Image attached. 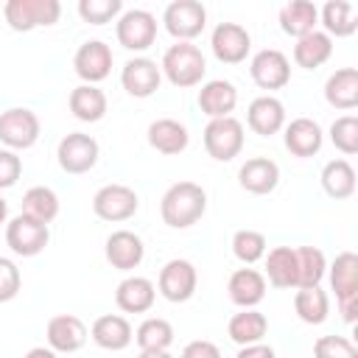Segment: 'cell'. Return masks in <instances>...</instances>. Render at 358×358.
Here are the masks:
<instances>
[{"label":"cell","instance_id":"484cf974","mask_svg":"<svg viewBox=\"0 0 358 358\" xmlns=\"http://www.w3.org/2000/svg\"><path fill=\"white\" fill-rule=\"evenodd\" d=\"M324 101L333 109H355L358 106V70L341 67L324 81Z\"/></svg>","mask_w":358,"mask_h":358},{"label":"cell","instance_id":"83f0119b","mask_svg":"<svg viewBox=\"0 0 358 358\" xmlns=\"http://www.w3.org/2000/svg\"><path fill=\"white\" fill-rule=\"evenodd\" d=\"M319 22V8L310 0H291L280 8V28L288 36H305L310 31H316Z\"/></svg>","mask_w":358,"mask_h":358},{"label":"cell","instance_id":"681fc988","mask_svg":"<svg viewBox=\"0 0 358 358\" xmlns=\"http://www.w3.org/2000/svg\"><path fill=\"white\" fill-rule=\"evenodd\" d=\"M140 358H173L168 350H145V352H140Z\"/></svg>","mask_w":358,"mask_h":358},{"label":"cell","instance_id":"74e56055","mask_svg":"<svg viewBox=\"0 0 358 358\" xmlns=\"http://www.w3.org/2000/svg\"><path fill=\"white\" fill-rule=\"evenodd\" d=\"M134 341L137 347L145 352V350H168L173 344V327L168 319H159V316H151L145 319L137 333H134Z\"/></svg>","mask_w":358,"mask_h":358},{"label":"cell","instance_id":"2e32d148","mask_svg":"<svg viewBox=\"0 0 358 358\" xmlns=\"http://www.w3.org/2000/svg\"><path fill=\"white\" fill-rule=\"evenodd\" d=\"M48 347L53 352H76L87 341V324L73 313H59L48 322Z\"/></svg>","mask_w":358,"mask_h":358},{"label":"cell","instance_id":"9a60e30c","mask_svg":"<svg viewBox=\"0 0 358 358\" xmlns=\"http://www.w3.org/2000/svg\"><path fill=\"white\" fill-rule=\"evenodd\" d=\"M159 81H162V70L157 67V62L145 59V56H137V59H129L120 70V84L123 90L131 95V98H148L159 90Z\"/></svg>","mask_w":358,"mask_h":358},{"label":"cell","instance_id":"8fae6325","mask_svg":"<svg viewBox=\"0 0 358 358\" xmlns=\"http://www.w3.org/2000/svg\"><path fill=\"white\" fill-rule=\"evenodd\" d=\"M210 48H213V56L218 62H224V64H241L249 56L252 36L238 22H218L215 31H213V36H210Z\"/></svg>","mask_w":358,"mask_h":358},{"label":"cell","instance_id":"7bdbcfd3","mask_svg":"<svg viewBox=\"0 0 358 358\" xmlns=\"http://www.w3.org/2000/svg\"><path fill=\"white\" fill-rule=\"evenodd\" d=\"M20 285H22V277L17 263L8 257H0V302H11L20 294Z\"/></svg>","mask_w":358,"mask_h":358},{"label":"cell","instance_id":"f907efd6","mask_svg":"<svg viewBox=\"0 0 358 358\" xmlns=\"http://www.w3.org/2000/svg\"><path fill=\"white\" fill-rule=\"evenodd\" d=\"M6 215H8V204H6V199L0 196V224L6 221Z\"/></svg>","mask_w":358,"mask_h":358},{"label":"cell","instance_id":"52a82bcc","mask_svg":"<svg viewBox=\"0 0 358 358\" xmlns=\"http://www.w3.org/2000/svg\"><path fill=\"white\" fill-rule=\"evenodd\" d=\"M39 140V117L25 106H11L0 112V143L8 145V151H25Z\"/></svg>","mask_w":358,"mask_h":358},{"label":"cell","instance_id":"5b68a950","mask_svg":"<svg viewBox=\"0 0 358 358\" xmlns=\"http://www.w3.org/2000/svg\"><path fill=\"white\" fill-rule=\"evenodd\" d=\"M162 22L171 36H176L179 42H190L204 31L207 8L199 0H173V3H168Z\"/></svg>","mask_w":358,"mask_h":358},{"label":"cell","instance_id":"cb8c5ba5","mask_svg":"<svg viewBox=\"0 0 358 358\" xmlns=\"http://www.w3.org/2000/svg\"><path fill=\"white\" fill-rule=\"evenodd\" d=\"M187 143H190L187 129L173 117H159L148 126V145L159 154H168V157L182 154L187 148Z\"/></svg>","mask_w":358,"mask_h":358},{"label":"cell","instance_id":"b9f144b4","mask_svg":"<svg viewBox=\"0 0 358 358\" xmlns=\"http://www.w3.org/2000/svg\"><path fill=\"white\" fill-rule=\"evenodd\" d=\"M313 355L316 358H358V350L344 336H322L313 344Z\"/></svg>","mask_w":358,"mask_h":358},{"label":"cell","instance_id":"7dc6e473","mask_svg":"<svg viewBox=\"0 0 358 358\" xmlns=\"http://www.w3.org/2000/svg\"><path fill=\"white\" fill-rule=\"evenodd\" d=\"M338 308H341L344 322L352 324V322H355V313H358V296H355V299H344V302H338Z\"/></svg>","mask_w":358,"mask_h":358},{"label":"cell","instance_id":"5bb4252c","mask_svg":"<svg viewBox=\"0 0 358 358\" xmlns=\"http://www.w3.org/2000/svg\"><path fill=\"white\" fill-rule=\"evenodd\" d=\"M249 73H252V81L260 90H282L291 81V64H288L285 53H280L274 48H266V50L255 53L252 64H249Z\"/></svg>","mask_w":358,"mask_h":358},{"label":"cell","instance_id":"60d3db41","mask_svg":"<svg viewBox=\"0 0 358 358\" xmlns=\"http://www.w3.org/2000/svg\"><path fill=\"white\" fill-rule=\"evenodd\" d=\"M123 11L120 0H81L78 3V17L90 25H103L109 20H115Z\"/></svg>","mask_w":358,"mask_h":358},{"label":"cell","instance_id":"3957f363","mask_svg":"<svg viewBox=\"0 0 358 358\" xmlns=\"http://www.w3.org/2000/svg\"><path fill=\"white\" fill-rule=\"evenodd\" d=\"M3 17L14 31H34L39 25H53L62 17L59 0H8Z\"/></svg>","mask_w":358,"mask_h":358},{"label":"cell","instance_id":"30bf717a","mask_svg":"<svg viewBox=\"0 0 358 358\" xmlns=\"http://www.w3.org/2000/svg\"><path fill=\"white\" fill-rule=\"evenodd\" d=\"M196 282H199V274H196L193 263L176 257L159 268L157 288L168 302H187L196 294Z\"/></svg>","mask_w":358,"mask_h":358},{"label":"cell","instance_id":"ee69618b","mask_svg":"<svg viewBox=\"0 0 358 358\" xmlns=\"http://www.w3.org/2000/svg\"><path fill=\"white\" fill-rule=\"evenodd\" d=\"M20 173H22V159H20L14 151L0 148V190L17 185Z\"/></svg>","mask_w":358,"mask_h":358},{"label":"cell","instance_id":"f546056e","mask_svg":"<svg viewBox=\"0 0 358 358\" xmlns=\"http://www.w3.org/2000/svg\"><path fill=\"white\" fill-rule=\"evenodd\" d=\"M330 285H333L338 302L358 296V255L355 252L336 255V260L330 266Z\"/></svg>","mask_w":358,"mask_h":358},{"label":"cell","instance_id":"7a4b0ae2","mask_svg":"<svg viewBox=\"0 0 358 358\" xmlns=\"http://www.w3.org/2000/svg\"><path fill=\"white\" fill-rule=\"evenodd\" d=\"M159 70L165 73V78L173 87L187 90V87L201 84V78L207 73V62H204V53L193 42H176L165 50Z\"/></svg>","mask_w":358,"mask_h":358},{"label":"cell","instance_id":"d4e9b609","mask_svg":"<svg viewBox=\"0 0 358 358\" xmlns=\"http://www.w3.org/2000/svg\"><path fill=\"white\" fill-rule=\"evenodd\" d=\"M154 299H157V288L145 277H126L115 291V302L123 313H145L151 310Z\"/></svg>","mask_w":358,"mask_h":358},{"label":"cell","instance_id":"e0dca14e","mask_svg":"<svg viewBox=\"0 0 358 358\" xmlns=\"http://www.w3.org/2000/svg\"><path fill=\"white\" fill-rule=\"evenodd\" d=\"M246 123L255 134L260 137H271L285 126V106L282 101H277L274 95H260L249 103L246 109Z\"/></svg>","mask_w":358,"mask_h":358},{"label":"cell","instance_id":"4dcf8cb0","mask_svg":"<svg viewBox=\"0 0 358 358\" xmlns=\"http://www.w3.org/2000/svg\"><path fill=\"white\" fill-rule=\"evenodd\" d=\"M70 112L84 123H98L106 115V95L95 84H78L70 92Z\"/></svg>","mask_w":358,"mask_h":358},{"label":"cell","instance_id":"4fadbf2b","mask_svg":"<svg viewBox=\"0 0 358 358\" xmlns=\"http://www.w3.org/2000/svg\"><path fill=\"white\" fill-rule=\"evenodd\" d=\"M73 67H76V76L84 81V84H98L103 81L109 73H112V50L106 42L101 39H90L84 42L76 56H73Z\"/></svg>","mask_w":358,"mask_h":358},{"label":"cell","instance_id":"f1b7e54d","mask_svg":"<svg viewBox=\"0 0 358 358\" xmlns=\"http://www.w3.org/2000/svg\"><path fill=\"white\" fill-rule=\"evenodd\" d=\"M330 56H333V39L324 31H310V34L299 36L294 45V62L305 70L322 67Z\"/></svg>","mask_w":358,"mask_h":358},{"label":"cell","instance_id":"d6986e66","mask_svg":"<svg viewBox=\"0 0 358 358\" xmlns=\"http://www.w3.org/2000/svg\"><path fill=\"white\" fill-rule=\"evenodd\" d=\"M238 182H241L243 190H249L255 196H266L280 185V168L268 157H252L241 165Z\"/></svg>","mask_w":358,"mask_h":358},{"label":"cell","instance_id":"d6a6232c","mask_svg":"<svg viewBox=\"0 0 358 358\" xmlns=\"http://www.w3.org/2000/svg\"><path fill=\"white\" fill-rule=\"evenodd\" d=\"M266 330H268V319H266L260 310H255V308H246V310L235 313V316L229 319V324H227L229 338H232L235 344H241V347L257 344V341L266 336Z\"/></svg>","mask_w":358,"mask_h":358},{"label":"cell","instance_id":"7c38bea8","mask_svg":"<svg viewBox=\"0 0 358 358\" xmlns=\"http://www.w3.org/2000/svg\"><path fill=\"white\" fill-rule=\"evenodd\" d=\"M137 207H140L137 193L126 185H103L92 196V210L103 221H126L137 213Z\"/></svg>","mask_w":358,"mask_h":358},{"label":"cell","instance_id":"ab89813d","mask_svg":"<svg viewBox=\"0 0 358 358\" xmlns=\"http://www.w3.org/2000/svg\"><path fill=\"white\" fill-rule=\"evenodd\" d=\"M330 140L341 154H358V117L355 115L336 117L330 126Z\"/></svg>","mask_w":358,"mask_h":358},{"label":"cell","instance_id":"277c9868","mask_svg":"<svg viewBox=\"0 0 358 358\" xmlns=\"http://www.w3.org/2000/svg\"><path fill=\"white\" fill-rule=\"evenodd\" d=\"M204 148L213 159L229 162L241 154L243 148V123L229 117H215L204 126Z\"/></svg>","mask_w":358,"mask_h":358},{"label":"cell","instance_id":"f6af8a7d","mask_svg":"<svg viewBox=\"0 0 358 358\" xmlns=\"http://www.w3.org/2000/svg\"><path fill=\"white\" fill-rule=\"evenodd\" d=\"M182 358H221V350L207 338H196V341L185 344Z\"/></svg>","mask_w":358,"mask_h":358},{"label":"cell","instance_id":"603a6c76","mask_svg":"<svg viewBox=\"0 0 358 358\" xmlns=\"http://www.w3.org/2000/svg\"><path fill=\"white\" fill-rule=\"evenodd\" d=\"M227 294L238 308H255L266 296V277L257 268H238L227 282Z\"/></svg>","mask_w":358,"mask_h":358},{"label":"cell","instance_id":"4316f807","mask_svg":"<svg viewBox=\"0 0 358 358\" xmlns=\"http://www.w3.org/2000/svg\"><path fill=\"white\" fill-rule=\"evenodd\" d=\"M319 20L324 25V34L333 39H344V36H352L358 31V14H355V6L347 3V0H330L322 6L319 11Z\"/></svg>","mask_w":358,"mask_h":358},{"label":"cell","instance_id":"8d00e7d4","mask_svg":"<svg viewBox=\"0 0 358 358\" xmlns=\"http://www.w3.org/2000/svg\"><path fill=\"white\" fill-rule=\"evenodd\" d=\"M22 213L36 218V221H42V224H50L59 215V196L50 187L36 185L22 196Z\"/></svg>","mask_w":358,"mask_h":358},{"label":"cell","instance_id":"bcb514c9","mask_svg":"<svg viewBox=\"0 0 358 358\" xmlns=\"http://www.w3.org/2000/svg\"><path fill=\"white\" fill-rule=\"evenodd\" d=\"M238 358H277L274 355V350L268 347V344H246V347H241V352H238Z\"/></svg>","mask_w":358,"mask_h":358},{"label":"cell","instance_id":"836d02e7","mask_svg":"<svg viewBox=\"0 0 358 358\" xmlns=\"http://www.w3.org/2000/svg\"><path fill=\"white\" fill-rule=\"evenodd\" d=\"M322 187L330 199H350L355 193V168L347 159H330L322 168Z\"/></svg>","mask_w":358,"mask_h":358},{"label":"cell","instance_id":"c3c4849f","mask_svg":"<svg viewBox=\"0 0 358 358\" xmlns=\"http://www.w3.org/2000/svg\"><path fill=\"white\" fill-rule=\"evenodd\" d=\"M25 358H56V352L50 347H34L25 352Z\"/></svg>","mask_w":358,"mask_h":358},{"label":"cell","instance_id":"ba28073f","mask_svg":"<svg viewBox=\"0 0 358 358\" xmlns=\"http://www.w3.org/2000/svg\"><path fill=\"white\" fill-rule=\"evenodd\" d=\"M115 34L126 50H145L157 39V20L145 8H129L117 17Z\"/></svg>","mask_w":358,"mask_h":358},{"label":"cell","instance_id":"ac0fdd59","mask_svg":"<svg viewBox=\"0 0 358 358\" xmlns=\"http://www.w3.org/2000/svg\"><path fill=\"white\" fill-rule=\"evenodd\" d=\"M106 260L112 263V268H120V271H131L143 263L145 257V246L140 241V235L129 232V229H117L106 238Z\"/></svg>","mask_w":358,"mask_h":358},{"label":"cell","instance_id":"6da1fadb","mask_svg":"<svg viewBox=\"0 0 358 358\" xmlns=\"http://www.w3.org/2000/svg\"><path fill=\"white\" fill-rule=\"evenodd\" d=\"M207 210V193L196 182H176L165 190L159 201V215L168 227L173 229H187L193 227Z\"/></svg>","mask_w":358,"mask_h":358},{"label":"cell","instance_id":"e575fe53","mask_svg":"<svg viewBox=\"0 0 358 358\" xmlns=\"http://www.w3.org/2000/svg\"><path fill=\"white\" fill-rule=\"evenodd\" d=\"M294 255H296V288L319 285L327 271L324 252L316 246H299V249H294Z\"/></svg>","mask_w":358,"mask_h":358},{"label":"cell","instance_id":"1f68e13d","mask_svg":"<svg viewBox=\"0 0 358 358\" xmlns=\"http://www.w3.org/2000/svg\"><path fill=\"white\" fill-rule=\"evenodd\" d=\"M266 257V277L274 288H296V255L291 246H274Z\"/></svg>","mask_w":358,"mask_h":358},{"label":"cell","instance_id":"9c48e42d","mask_svg":"<svg viewBox=\"0 0 358 358\" xmlns=\"http://www.w3.org/2000/svg\"><path fill=\"white\" fill-rule=\"evenodd\" d=\"M56 157H59L62 171L87 173L98 162V143H95V137H90L84 131H70L67 137H62V143L56 148Z\"/></svg>","mask_w":358,"mask_h":358},{"label":"cell","instance_id":"7402d4cb","mask_svg":"<svg viewBox=\"0 0 358 358\" xmlns=\"http://www.w3.org/2000/svg\"><path fill=\"white\" fill-rule=\"evenodd\" d=\"M322 143H324V134H322L319 123L310 117H294L285 126V148L299 159L319 154Z\"/></svg>","mask_w":358,"mask_h":358},{"label":"cell","instance_id":"d590c367","mask_svg":"<svg viewBox=\"0 0 358 358\" xmlns=\"http://www.w3.org/2000/svg\"><path fill=\"white\" fill-rule=\"evenodd\" d=\"M294 310L305 324H322L330 313V299L319 285L299 288L296 296H294Z\"/></svg>","mask_w":358,"mask_h":358},{"label":"cell","instance_id":"8992f818","mask_svg":"<svg viewBox=\"0 0 358 358\" xmlns=\"http://www.w3.org/2000/svg\"><path fill=\"white\" fill-rule=\"evenodd\" d=\"M48 241H50L48 224H42V221H36L25 213L11 218L8 227H6V243L20 257H36L48 246Z\"/></svg>","mask_w":358,"mask_h":358},{"label":"cell","instance_id":"f35d334b","mask_svg":"<svg viewBox=\"0 0 358 358\" xmlns=\"http://www.w3.org/2000/svg\"><path fill=\"white\" fill-rule=\"evenodd\" d=\"M232 255L241 263L252 266V263H257L266 255V238L257 229H238L232 235Z\"/></svg>","mask_w":358,"mask_h":358},{"label":"cell","instance_id":"ffe728a7","mask_svg":"<svg viewBox=\"0 0 358 358\" xmlns=\"http://www.w3.org/2000/svg\"><path fill=\"white\" fill-rule=\"evenodd\" d=\"M92 341L101 347V350H109V352H120L131 344L134 333H131V324L126 322V316H117V313H106V316H98L92 322V330H90Z\"/></svg>","mask_w":358,"mask_h":358},{"label":"cell","instance_id":"44dd1931","mask_svg":"<svg viewBox=\"0 0 358 358\" xmlns=\"http://www.w3.org/2000/svg\"><path fill=\"white\" fill-rule=\"evenodd\" d=\"M235 103H238V90H235V84H229L224 78H213V81L201 84V90H199V109L210 120L229 117Z\"/></svg>","mask_w":358,"mask_h":358}]
</instances>
